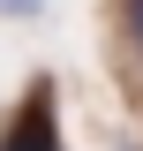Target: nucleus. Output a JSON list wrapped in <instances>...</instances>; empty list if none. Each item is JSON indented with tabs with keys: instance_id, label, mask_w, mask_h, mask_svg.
Here are the masks:
<instances>
[{
	"instance_id": "obj_1",
	"label": "nucleus",
	"mask_w": 143,
	"mask_h": 151,
	"mask_svg": "<svg viewBox=\"0 0 143 151\" xmlns=\"http://www.w3.org/2000/svg\"><path fill=\"white\" fill-rule=\"evenodd\" d=\"M0 151H60V113H53V83H30V98L15 106V121L0 129Z\"/></svg>"
},
{
	"instance_id": "obj_3",
	"label": "nucleus",
	"mask_w": 143,
	"mask_h": 151,
	"mask_svg": "<svg viewBox=\"0 0 143 151\" xmlns=\"http://www.w3.org/2000/svg\"><path fill=\"white\" fill-rule=\"evenodd\" d=\"M45 0H0V15H38Z\"/></svg>"
},
{
	"instance_id": "obj_2",
	"label": "nucleus",
	"mask_w": 143,
	"mask_h": 151,
	"mask_svg": "<svg viewBox=\"0 0 143 151\" xmlns=\"http://www.w3.org/2000/svg\"><path fill=\"white\" fill-rule=\"evenodd\" d=\"M121 23H128V38L143 45V0H121Z\"/></svg>"
}]
</instances>
